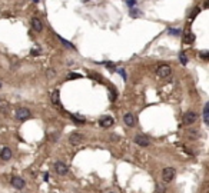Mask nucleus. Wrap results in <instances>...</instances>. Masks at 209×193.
Masks as SVG:
<instances>
[{"mask_svg": "<svg viewBox=\"0 0 209 193\" xmlns=\"http://www.w3.org/2000/svg\"><path fill=\"white\" fill-rule=\"evenodd\" d=\"M173 177H175V169H173V168H165V169L162 170V180H163L165 183L172 182Z\"/></svg>", "mask_w": 209, "mask_h": 193, "instance_id": "f257e3e1", "label": "nucleus"}, {"mask_svg": "<svg viewBox=\"0 0 209 193\" xmlns=\"http://www.w3.org/2000/svg\"><path fill=\"white\" fill-rule=\"evenodd\" d=\"M170 73H172V69H170V66L169 64H161L158 69H156V74L162 77V79H165V77H169L170 76Z\"/></svg>", "mask_w": 209, "mask_h": 193, "instance_id": "f03ea898", "label": "nucleus"}, {"mask_svg": "<svg viewBox=\"0 0 209 193\" xmlns=\"http://www.w3.org/2000/svg\"><path fill=\"white\" fill-rule=\"evenodd\" d=\"M135 143H136L137 146H140V147H148V146L151 145V140H149V137L145 136V135L137 133L136 136H135Z\"/></svg>", "mask_w": 209, "mask_h": 193, "instance_id": "7ed1b4c3", "label": "nucleus"}, {"mask_svg": "<svg viewBox=\"0 0 209 193\" xmlns=\"http://www.w3.org/2000/svg\"><path fill=\"white\" fill-rule=\"evenodd\" d=\"M196 120H198V114L195 112H186L185 114H183V125H185V126H191V125H193Z\"/></svg>", "mask_w": 209, "mask_h": 193, "instance_id": "20e7f679", "label": "nucleus"}, {"mask_svg": "<svg viewBox=\"0 0 209 193\" xmlns=\"http://www.w3.org/2000/svg\"><path fill=\"white\" fill-rule=\"evenodd\" d=\"M15 116H16L17 120H26V119L30 117V110L26 109V107H20V109L16 110V114H15Z\"/></svg>", "mask_w": 209, "mask_h": 193, "instance_id": "39448f33", "label": "nucleus"}, {"mask_svg": "<svg viewBox=\"0 0 209 193\" xmlns=\"http://www.w3.org/2000/svg\"><path fill=\"white\" fill-rule=\"evenodd\" d=\"M55 170H56L57 175H60V176H64V175H67V172H69V168L64 165L63 162H56L55 163Z\"/></svg>", "mask_w": 209, "mask_h": 193, "instance_id": "423d86ee", "label": "nucleus"}, {"mask_svg": "<svg viewBox=\"0 0 209 193\" xmlns=\"http://www.w3.org/2000/svg\"><path fill=\"white\" fill-rule=\"evenodd\" d=\"M69 142H70L73 146L80 145L82 142H83V135H80V133H72V135L69 136Z\"/></svg>", "mask_w": 209, "mask_h": 193, "instance_id": "0eeeda50", "label": "nucleus"}, {"mask_svg": "<svg viewBox=\"0 0 209 193\" xmlns=\"http://www.w3.org/2000/svg\"><path fill=\"white\" fill-rule=\"evenodd\" d=\"M24 185H26V183H24V180L22 177H19V176L12 177V186H13V187H16V189H23Z\"/></svg>", "mask_w": 209, "mask_h": 193, "instance_id": "6e6552de", "label": "nucleus"}, {"mask_svg": "<svg viewBox=\"0 0 209 193\" xmlns=\"http://www.w3.org/2000/svg\"><path fill=\"white\" fill-rule=\"evenodd\" d=\"M123 122H125V125L129 126V127H133V126H135V123H136L135 116H133L132 113H126V114L123 116Z\"/></svg>", "mask_w": 209, "mask_h": 193, "instance_id": "1a4fd4ad", "label": "nucleus"}, {"mask_svg": "<svg viewBox=\"0 0 209 193\" xmlns=\"http://www.w3.org/2000/svg\"><path fill=\"white\" fill-rule=\"evenodd\" d=\"M99 125H100L102 127H110V126L113 125V119L110 117V116H103V117H100Z\"/></svg>", "mask_w": 209, "mask_h": 193, "instance_id": "9d476101", "label": "nucleus"}, {"mask_svg": "<svg viewBox=\"0 0 209 193\" xmlns=\"http://www.w3.org/2000/svg\"><path fill=\"white\" fill-rule=\"evenodd\" d=\"M0 159H3V160H10L12 159V150H10V147H3L1 149V152H0Z\"/></svg>", "mask_w": 209, "mask_h": 193, "instance_id": "9b49d317", "label": "nucleus"}, {"mask_svg": "<svg viewBox=\"0 0 209 193\" xmlns=\"http://www.w3.org/2000/svg\"><path fill=\"white\" fill-rule=\"evenodd\" d=\"M32 27L34 32H42V29H43V24H42L40 19H37V17H33L32 19Z\"/></svg>", "mask_w": 209, "mask_h": 193, "instance_id": "f8f14e48", "label": "nucleus"}, {"mask_svg": "<svg viewBox=\"0 0 209 193\" xmlns=\"http://www.w3.org/2000/svg\"><path fill=\"white\" fill-rule=\"evenodd\" d=\"M50 102L55 106H59V103H60V100H59V90H57V89H55V90L50 93Z\"/></svg>", "mask_w": 209, "mask_h": 193, "instance_id": "ddd939ff", "label": "nucleus"}, {"mask_svg": "<svg viewBox=\"0 0 209 193\" xmlns=\"http://www.w3.org/2000/svg\"><path fill=\"white\" fill-rule=\"evenodd\" d=\"M203 122L205 125H209V103H206L203 107Z\"/></svg>", "mask_w": 209, "mask_h": 193, "instance_id": "4468645a", "label": "nucleus"}, {"mask_svg": "<svg viewBox=\"0 0 209 193\" xmlns=\"http://www.w3.org/2000/svg\"><path fill=\"white\" fill-rule=\"evenodd\" d=\"M186 135L191 137V139H198L199 135H201V132L199 130H193V129H189L188 132H186Z\"/></svg>", "mask_w": 209, "mask_h": 193, "instance_id": "2eb2a0df", "label": "nucleus"}, {"mask_svg": "<svg viewBox=\"0 0 209 193\" xmlns=\"http://www.w3.org/2000/svg\"><path fill=\"white\" fill-rule=\"evenodd\" d=\"M129 15L132 17H137V16H142V12L137 10V9H132V10H129Z\"/></svg>", "mask_w": 209, "mask_h": 193, "instance_id": "dca6fc26", "label": "nucleus"}, {"mask_svg": "<svg viewBox=\"0 0 209 193\" xmlns=\"http://www.w3.org/2000/svg\"><path fill=\"white\" fill-rule=\"evenodd\" d=\"M179 60H180V63H182V64L188 63V57H186V55L183 53V52H180V53H179Z\"/></svg>", "mask_w": 209, "mask_h": 193, "instance_id": "f3484780", "label": "nucleus"}, {"mask_svg": "<svg viewBox=\"0 0 209 193\" xmlns=\"http://www.w3.org/2000/svg\"><path fill=\"white\" fill-rule=\"evenodd\" d=\"M59 40L62 42V43H63L64 46H66V47H69V49H75V46H73L72 43H70V42H67V40H64L63 37H60V36H59Z\"/></svg>", "mask_w": 209, "mask_h": 193, "instance_id": "a211bd4d", "label": "nucleus"}, {"mask_svg": "<svg viewBox=\"0 0 209 193\" xmlns=\"http://www.w3.org/2000/svg\"><path fill=\"white\" fill-rule=\"evenodd\" d=\"M180 33L179 29H169V34H172V36H178Z\"/></svg>", "mask_w": 209, "mask_h": 193, "instance_id": "6ab92c4d", "label": "nucleus"}, {"mask_svg": "<svg viewBox=\"0 0 209 193\" xmlns=\"http://www.w3.org/2000/svg\"><path fill=\"white\" fill-rule=\"evenodd\" d=\"M201 57H202V59H205V60H208V59H209V52H208V50L201 52Z\"/></svg>", "mask_w": 209, "mask_h": 193, "instance_id": "aec40b11", "label": "nucleus"}, {"mask_svg": "<svg viewBox=\"0 0 209 193\" xmlns=\"http://www.w3.org/2000/svg\"><path fill=\"white\" fill-rule=\"evenodd\" d=\"M46 76H48L49 79H50V77H53V76H55V72H53L52 69H49L48 72H46Z\"/></svg>", "mask_w": 209, "mask_h": 193, "instance_id": "412c9836", "label": "nucleus"}, {"mask_svg": "<svg viewBox=\"0 0 209 193\" xmlns=\"http://www.w3.org/2000/svg\"><path fill=\"white\" fill-rule=\"evenodd\" d=\"M192 40H193V34L189 33V34H188V37H185V42H192Z\"/></svg>", "mask_w": 209, "mask_h": 193, "instance_id": "4be33fe9", "label": "nucleus"}, {"mask_svg": "<svg viewBox=\"0 0 209 193\" xmlns=\"http://www.w3.org/2000/svg\"><path fill=\"white\" fill-rule=\"evenodd\" d=\"M72 77H80V74H77V73H72V74H69V79H72Z\"/></svg>", "mask_w": 209, "mask_h": 193, "instance_id": "5701e85b", "label": "nucleus"}, {"mask_svg": "<svg viewBox=\"0 0 209 193\" xmlns=\"http://www.w3.org/2000/svg\"><path fill=\"white\" fill-rule=\"evenodd\" d=\"M126 3H128L129 6H133V4L136 3V0H126Z\"/></svg>", "mask_w": 209, "mask_h": 193, "instance_id": "b1692460", "label": "nucleus"}, {"mask_svg": "<svg viewBox=\"0 0 209 193\" xmlns=\"http://www.w3.org/2000/svg\"><path fill=\"white\" fill-rule=\"evenodd\" d=\"M110 99L115 100V90H113V89H110Z\"/></svg>", "mask_w": 209, "mask_h": 193, "instance_id": "393cba45", "label": "nucleus"}, {"mask_svg": "<svg viewBox=\"0 0 209 193\" xmlns=\"http://www.w3.org/2000/svg\"><path fill=\"white\" fill-rule=\"evenodd\" d=\"M110 139H112V140H119V136H116V135H110Z\"/></svg>", "mask_w": 209, "mask_h": 193, "instance_id": "a878e982", "label": "nucleus"}, {"mask_svg": "<svg viewBox=\"0 0 209 193\" xmlns=\"http://www.w3.org/2000/svg\"><path fill=\"white\" fill-rule=\"evenodd\" d=\"M33 1H34V3H39V0H33Z\"/></svg>", "mask_w": 209, "mask_h": 193, "instance_id": "bb28decb", "label": "nucleus"}, {"mask_svg": "<svg viewBox=\"0 0 209 193\" xmlns=\"http://www.w3.org/2000/svg\"><path fill=\"white\" fill-rule=\"evenodd\" d=\"M83 1H88V0H83Z\"/></svg>", "mask_w": 209, "mask_h": 193, "instance_id": "cd10ccee", "label": "nucleus"}, {"mask_svg": "<svg viewBox=\"0 0 209 193\" xmlns=\"http://www.w3.org/2000/svg\"><path fill=\"white\" fill-rule=\"evenodd\" d=\"M0 87H1V84H0Z\"/></svg>", "mask_w": 209, "mask_h": 193, "instance_id": "c85d7f7f", "label": "nucleus"}]
</instances>
